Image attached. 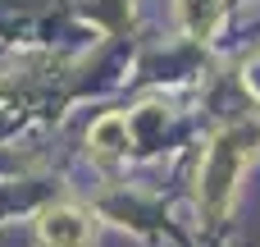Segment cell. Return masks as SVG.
I'll list each match as a JSON object with an SVG mask.
<instances>
[{"label": "cell", "mask_w": 260, "mask_h": 247, "mask_svg": "<svg viewBox=\"0 0 260 247\" xmlns=\"http://www.w3.org/2000/svg\"><path fill=\"white\" fill-rule=\"evenodd\" d=\"M256 151H260V124H229L224 133H215V142L201 156V174H197V202L210 220H219L229 211L233 188Z\"/></svg>", "instance_id": "obj_1"}, {"label": "cell", "mask_w": 260, "mask_h": 247, "mask_svg": "<svg viewBox=\"0 0 260 247\" xmlns=\"http://www.w3.org/2000/svg\"><path fill=\"white\" fill-rule=\"evenodd\" d=\"M37 243L41 247H87L91 243V215L73 206H46L37 215Z\"/></svg>", "instance_id": "obj_2"}, {"label": "cell", "mask_w": 260, "mask_h": 247, "mask_svg": "<svg viewBox=\"0 0 260 247\" xmlns=\"http://www.w3.org/2000/svg\"><path fill=\"white\" fill-rule=\"evenodd\" d=\"M91 151H96V160L123 156V151H128V119H123V115H101V119L91 124Z\"/></svg>", "instance_id": "obj_3"}, {"label": "cell", "mask_w": 260, "mask_h": 247, "mask_svg": "<svg viewBox=\"0 0 260 247\" xmlns=\"http://www.w3.org/2000/svg\"><path fill=\"white\" fill-rule=\"evenodd\" d=\"M178 14H183V28H187L197 41H210V37L219 32L224 0H178Z\"/></svg>", "instance_id": "obj_4"}, {"label": "cell", "mask_w": 260, "mask_h": 247, "mask_svg": "<svg viewBox=\"0 0 260 247\" xmlns=\"http://www.w3.org/2000/svg\"><path fill=\"white\" fill-rule=\"evenodd\" d=\"M247 87L256 92V101H260V55L251 60V64H247Z\"/></svg>", "instance_id": "obj_5"}]
</instances>
